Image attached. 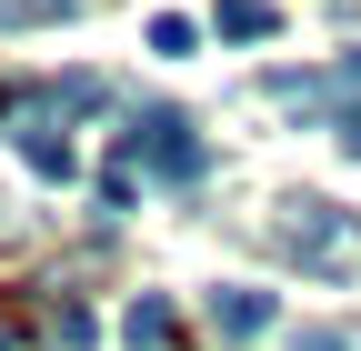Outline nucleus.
Segmentation results:
<instances>
[{
	"mask_svg": "<svg viewBox=\"0 0 361 351\" xmlns=\"http://www.w3.org/2000/svg\"><path fill=\"white\" fill-rule=\"evenodd\" d=\"M271 321H281L271 291H251V281H221V291H211V331H221V341H261Z\"/></svg>",
	"mask_w": 361,
	"mask_h": 351,
	"instance_id": "obj_4",
	"label": "nucleus"
},
{
	"mask_svg": "<svg viewBox=\"0 0 361 351\" xmlns=\"http://www.w3.org/2000/svg\"><path fill=\"white\" fill-rule=\"evenodd\" d=\"M121 341L130 351H161L171 341V291H141V301H130V312H121Z\"/></svg>",
	"mask_w": 361,
	"mask_h": 351,
	"instance_id": "obj_5",
	"label": "nucleus"
},
{
	"mask_svg": "<svg viewBox=\"0 0 361 351\" xmlns=\"http://www.w3.org/2000/svg\"><path fill=\"white\" fill-rule=\"evenodd\" d=\"M0 130H11V151H20V161L40 171V181H71V171H80V161H71V141H61V121H51V101H40V91H20L11 111H0Z\"/></svg>",
	"mask_w": 361,
	"mask_h": 351,
	"instance_id": "obj_3",
	"label": "nucleus"
},
{
	"mask_svg": "<svg viewBox=\"0 0 361 351\" xmlns=\"http://www.w3.org/2000/svg\"><path fill=\"white\" fill-rule=\"evenodd\" d=\"M121 211H130V171L111 161V171H101V221H121Z\"/></svg>",
	"mask_w": 361,
	"mask_h": 351,
	"instance_id": "obj_9",
	"label": "nucleus"
},
{
	"mask_svg": "<svg viewBox=\"0 0 361 351\" xmlns=\"http://www.w3.org/2000/svg\"><path fill=\"white\" fill-rule=\"evenodd\" d=\"M111 161H121V171L141 161L151 181H171V191H201V171H211L201 121H180V111H130V130L111 141Z\"/></svg>",
	"mask_w": 361,
	"mask_h": 351,
	"instance_id": "obj_1",
	"label": "nucleus"
},
{
	"mask_svg": "<svg viewBox=\"0 0 361 351\" xmlns=\"http://www.w3.org/2000/svg\"><path fill=\"white\" fill-rule=\"evenodd\" d=\"M271 251H281L291 271L341 281V271H361V221H341V211H322V201H281L271 211Z\"/></svg>",
	"mask_w": 361,
	"mask_h": 351,
	"instance_id": "obj_2",
	"label": "nucleus"
},
{
	"mask_svg": "<svg viewBox=\"0 0 361 351\" xmlns=\"http://www.w3.org/2000/svg\"><path fill=\"white\" fill-rule=\"evenodd\" d=\"M90 331H101V321H90L80 301H61V312H51V341H90Z\"/></svg>",
	"mask_w": 361,
	"mask_h": 351,
	"instance_id": "obj_10",
	"label": "nucleus"
},
{
	"mask_svg": "<svg viewBox=\"0 0 361 351\" xmlns=\"http://www.w3.org/2000/svg\"><path fill=\"white\" fill-rule=\"evenodd\" d=\"M331 141H341V151L361 161V101H341V111H331Z\"/></svg>",
	"mask_w": 361,
	"mask_h": 351,
	"instance_id": "obj_11",
	"label": "nucleus"
},
{
	"mask_svg": "<svg viewBox=\"0 0 361 351\" xmlns=\"http://www.w3.org/2000/svg\"><path fill=\"white\" fill-rule=\"evenodd\" d=\"M71 11H80V0H0V30H51Z\"/></svg>",
	"mask_w": 361,
	"mask_h": 351,
	"instance_id": "obj_8",
	"label": "nucleus"
},
{
	"mask_svg": "<svg viewBox=\"0 0 361 351\" xmlns=\"http://www.w3.org/2000/svg\"><path fill=\"white\" fill-rule=\"evenodd\" d=\"M271 30H281L271 0H221V40H271Z\"/></svg>",
	"mask_w": 361,
	"mask_h": 351,
	"instance_id": "obj_6",
	"label": "nucleus"
},
{
	"mask_svg": "<svg viewBox=\"0 0 361 351\" xmlns=\"http://www.w3.org/2000/svg\"><path fill=\"white\" fill-rule=\"evenodd\" d=\"M151 51H161V61H191V51H201V20H191V11H161V20H151Z\"/></svg>",
	"mask_w": 361,
	"mask_h": 351,
	"instance_id": "obj_7",
	"label": "nucleus"
}]
</instances>
